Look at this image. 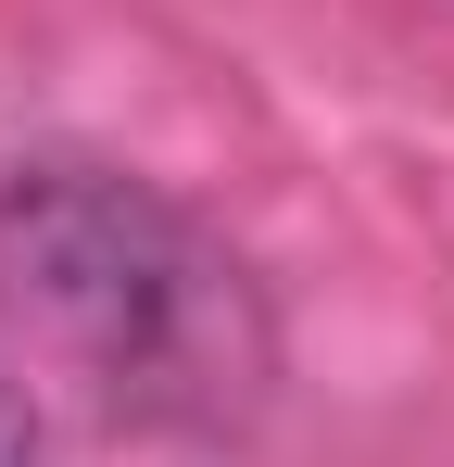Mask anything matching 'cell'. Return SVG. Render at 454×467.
Returning <instances> with one entry per match:
<instances>
[{"instance_id": "7a4b0ae2", "label": "cell", "mask_w": 454, "mask_h": 467, "mask_svg": "<svg viewBox=\"0 0 454 467\" xmlns=\"http://www.w3.org/2000/svg\"><path fill=\"white\" fill-rule=\"evenodd\" d=\"M38 442H51V417L26 404V379L0 367V467H38Z\"/></svg>"}, {"instance_id": "6da1fadb", "label": "cell", "mask_w": 454, "mask_h": 467, "mask_svg": "<svg viewBox=\"0 0 454 467\" xmlns=\"http://www.w3.org/2000/svg\"><path fill=\"white\" fill-rule=\"evenodd\" d=\"M0 367L51 417L202 430L265 379V316L215 240L114 164L0 177Z\"/></svg>"}]
</instances>
